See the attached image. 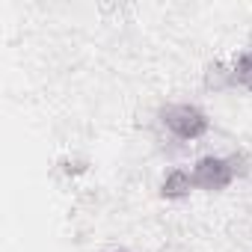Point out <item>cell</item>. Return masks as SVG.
I'll list each match as a JSON object with an SVG mask.
<instances>
[{
    "label": "cell",
    "mask_w": 252,
    "mask_h": 252,
    "mask_svg": "<svg viewBox=\"0 0 252 252\" xmlns=\"http://www.w3.org/2000/svg\"><path fill=\"white\" fill-rule=\"evenodd\" d=\"M252 172V158L246 152H231V155H205L193 163L190 178L196 190L205 193H220L231 187L234 181L246 178Z\"/></svg>",
    "instance_id": "obj_1"
},
{
    "label": "cell",
    "mask_w": 252,
    "mask_h": 252,
    "mask_svg": "<svg viewBox=\"0 0 252 252\" xmlns=\"http://www.w3.org/2000/svg\"><path fill=\"white\" fill-rule=\"evenodd\" d=\"M158 125L178 143L202 140L211 131V119L199 104H166L158 110Z\"/></svg>",
    "instance_id": "obj_2"
},
{
    "label": "cell",
    "mask_w": 252,
    "mask_h": 252,
    "mask_svg": "<svg viewBox=\"0 0 252 252\" xmlns=\"http://www.w3.org/2000/svg\"><path fill=\"white\" fill-rule=\"evenodd\" d=\"M193 190H196V187H193L190 169H172V172H166V178L160 181V199H166V202L187 199Z\"/></svg>",
    "instance_id": "obj_3"
},
{
    "label": "cell",
    "mask_w": 252,
    "mask_h": 252,
    "mask_svg": "<svg viewBox=\"0 0 252 252\" xmlns=\"http://www.w3.org/2000/svg\"><path fill=\"white\" fill-rule=\"evenodd\" d=\"M231 71V89H246L252 92V51H243L234 57V63L228 65Z\"/></svg>",
    "instance_id": "obj_4"
},
{
    "label": "cell",
    "mask_w": 252,
    "mask_h": 252,
    "mask_svg": "<svg viewBox=\"0 0 252 252\" xmlns=\"http://www.w3.org/2000/svg\"><path fill=\"white\" fill-rule=\"evenodd\" d=\"M202 86L208 92H222V89H231V71L225 63H208L205 65V77H202Z\"/></svg>",
    "instance_id": "obj_5"
},
{
    "label": "cell",
    "mask_w": 252,
    "mask_h": 252,
    "mask_svg": "<svg viewBox=\"0 0 252 252\" xmlns=\"http://www.w3.org/2000/svg\"><path fill=\"white\" fill-rule=\"evenodd\" d=\"M89 169V163L86 160H77V158H60L57 160V172H63V175H68V178H74V175H80V172H86Z\"/></svg>",
    "instance_id": "obj_6"
},
{
    "label": "cell",
    "mask_w": 252,
    "mask_h": 252,
    "mask_svg": "<svg viewBox=\"0 0 252 252\" xmlns=\"http://www.w3.org/2000/svg\"><path fill=\"white\" fill-rule=\"evenodd\" d=\"M113 252H128V249H113Z\"/></svg>",
    "instance_id": "obj_7"
}]
</instances>
